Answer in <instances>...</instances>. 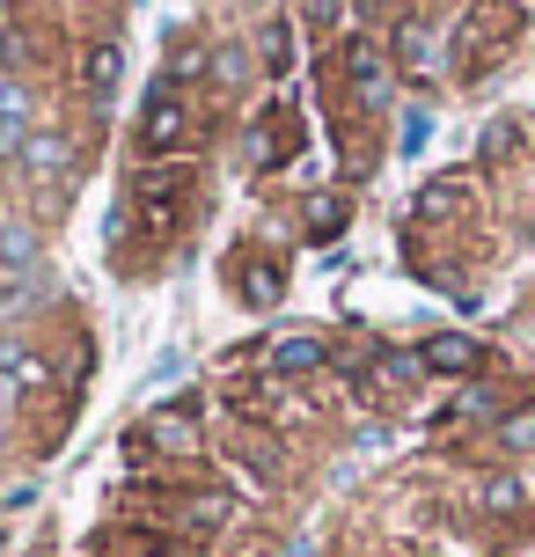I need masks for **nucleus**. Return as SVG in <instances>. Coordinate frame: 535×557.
<instances>
[{
  "label": "nucleus",
  "instance_id": "obj_1",
  "mask_svg": "<svg viewBox=\"0 0 535 557\" xmlns=\"http://www.w3.org/2000/svg\"><path fill=\"white\" fill-rule=\"evenodd\" d=\"M191 169L184 162H154V169H140V184H133V213H140V227L147 235H170L176 221H184V206H191Z\"/></svg>",
  "mask_w": 535,
  "mask_h": 557
},
{
  "label": "nucleus",
  "instance_id": "obj_2",
  "mask_svg": "<svg viewBox=\"0 0 535 557\" xmlns=\"http://www.w3.org/2000/svg\"><path fill=\"white\" fill-rule=\"evenodd\" d=\"M419 374H425L419 352H366V360L352 367V389H360V404H374V411H403L411 389H419Z\"/></svg>",
  "mask_w": 535,
  "mask_h": 557
},
{
  "label": "nucleus",
  "instance_id": "obj_3",
  "mask_svg": "<svg viewBox=\"0 0 535 557\" xmlns=\"http://www.w3.org/2000/svg\"><path fill=\"white\" fill-rule=\"evenodd\" d=\"M513 29H521V8H513V0H477V8L462 15V29H455V52L499 59L513 45Z\"/></svg>",
  "mask_w": 535,
  "mask_h": 557
},
{
  "label": "nucleus",
  "instance_id": "obj_4",
  "mask_svg": "<svg viewBox=\"0 0 535 557\" xmlns=\"http://www.w3.org/2000/svg\"><path fill=\"white\" fill-rule=\"evenodd\" d=\"M125 455L147 462V455H198V418L191 411H154L147 425L125 433Z\"/></svg>",
  "mask_w": 535,
  "mask_h": 557
},
{
  "label": "nucleus",
  "instance_id": "obj_5",
  "mask_svg": "<svg viewBox=\"0 0 535 557\" xmlns=\"http://www.w3.org/2000/svg\"><path fill=\"white\" fill-rule=\"evenodd\" d=\"M345 82H352V96H360L366 111H389L396 74H389V52H382L374 37H352V45H345Z\"/></svg>",
  "mask_w": 535,
  "mask_h": 557
},
{
  "label": "nucleus",
  "instance_id": "obj_6",
  "mask_svg": "<svg viewBox=\"0 0 535 557\" xmlns=\"http://www.w3.org/2000/svg\"><path fill=\"white\" fill-rule=\"evenodd\" d=\"M191 139V111H184V96H176L170 82L147 96V111H140V147L147 154H176Z\"/></svg>",
  "mask_w": 535,
  "mask_h": 557
},
{
  "label": "nucleus",
  "instance_id": "obj_7",
  "mask_svg": "<svg viewBox=\"0 0 535 557\" xmlns=\"http://www.w3.org/2000/svg\"><path fill=\"white\" fill-rule=\"evenodd\" d=\"M227 278H235V294L250 308H272L286 294V264L279 257H264V250H235L227 257Z\"/></svg>",
  "mask_w": 535,
  "mask_h": 557
},
{
  "label": "nucleus",
  "instance_id": "obj_8",
  "mask_svg": "<svg viewBox=\"0 0 535 557\" xmlns=\"http://www.w3.org/2000/svg\"><path fill=\"white\" fill-rule=\"evenodd\" d=\"M52 389V360L29 337H0V396H37Z\"/></svg>",
  "mask_w": 535,
  "mask_h": 557
},
{
  "label": "nucleus",
  "instance_id": "obj_9",
  "mask_svg": "<svg viewBox=\"0 0 535 557\" xmlns=\"http://www.w3.org/2000/svg\"><path fill=\"white\" fill-rule=\"evenodd\" d=\"M419 360H425V374H455V382H470L484 367V345L477 337H462V331H440V337H425L419 345Z\"/></svg>",
  "mask_w": 535,
  "mask_h": 557
},
{
  "label": "nucleus",
  "instance_id": "obj_10",
  "mask_svg": "<svg viewBox=\"0 0 535 557\" xmlns=\"http://www.w3.org/2000/svg\"><path fill=\"white\" fill-rule=\"evenodd\" d=\"M462 213H470V184H462V176H433V184L411 198V221H419V227L462 221Z\"/></svg>",
  "mask_w": 535,
  "mask_h": 557
},
{
  "label": "nucleus",
  "instance_id": "obj_11",
  "mask_svg": "<svg viewBox=\"0 0 535 557\" xmlns=\"http://www.w3.org/2000/svg\"><path fill=\"white\" fill-rule=\"evenodd\" d=\"M264 367H272V374H315V367H331V345L309 337V331L272 337V345H264Z\"/></svg>",
  "mask_w": 535,
  "mask_h": 557
},
{
  "label": "nucleus",
  "instance_id": "obj_12",
  "mask_svg": "<svg viewBox=\"0 0 535 557\" xmlns=\"http://www.w3.org/2000/svg\"><path fill=\"white\" fill-rule=\"evenodd\" d=\"M117 82H125V52L117 45H82V96L88 103H103Z\"/></svg>",
  "mask_w": 535,
  "mask_h": 557
},
{
  "label": "nucleus",
  "instance_id": "obj_13",
  "mask_svg": "<svg viewBox=\"0 0 535 557\" xmlns=\"http://www.w3.org/2000/svg\"><path fill=\"white\" fill-rule=\"evenodd\" d=\"M29 139V88L23 82H0V162H15Z\"/></svg>",
  "mask_w": 535,
  "mask_h": 557
},
{
  "label": "nucleus",
  "instance_id": "obj_14",
  "mask_svg": "<svg viewBox=\"0 0 535 557\" xmlns=\"http://www.w3.org/2000/svg\"><path fill=\"white\" fill-rule=\"evenodd\" d=\"M15 162H23V176H66V162H74V139H59V133H29Z\"/></svg>",
  "mask_w": 535,
  "mask_h": 557
},
{
  "label": "nucleus",
  "instance_id": "obj_15",
  "mask_svg": "<svg viewBox=\"0 0 535 557\" xmlns=\"http://www.w3.org/2000/svg\"><path fill=\"white\" fill-rule=\"evenodd\" d=\"M528 499H535V492H528V476H521V470L484 476V513H492V521H513V513H521Z\"/></svg>",
  "mask_w": 535,
  "mask_h": 557
},
{
  "label": "nucleus",
  "instance_id": "obj_16",
  "mask_svg": "<svg viewBox=\"0 0 535 557\" xmlns=\"http://www.w3.org/2000/svg\"><path fill=\"white\" fill-rule=\"evenodd\" d=\"M176 513H184L191 535H206V529H221V521H235V499H227V492H184Z\"/></svg>",
  "mask_w": 535,
  "mask_h": 557
},
{
  "label": "nucleus",
  "instance_id": "obj_17",
  "mask_svg": "<svg viewBox=\"0 0 535 557\" xmlns=\"http://www.w3.org/2000/svg\"><path fill=\"white\" fill-rule=\"evenodd\" d=\"M37 257H45V243H37V227H29V221L0 227V264H8V272H37Z\"/></svg>",
  "mask_w": 535,
  "mask_h": 557
},
{
  "label": "nucleus",
  "instance_id": "obj_18",
  "mask_svg": "<svg viewBox=\"0 0 535 557\" xmlns=\"http://www.w3.org/2000/svg\"><path fill=\"white\" fill-rule=\"evenodd\" d=\"M257 66H264V74H286V66H294V23H286V15H272V23L257 29Z\"/></svg>",
  "mask_w": 535,
  "mask_h": 557
},
{
  "label": "nucleus",
  "instance_id": "obj_19",
  "mask_svg": "<svg viewBox=\"0 0 535 557\" xmlns=\"http://www.w3.org/2000/svg\"><path fill=\"white\" fill-rule=\"evenodd\" d=\"M492 433H499V447H507V455H521V462H535V404H521V411H507L499 425H492Z\"/></svg>",
  "mask_w": 535,
  "mask_h": 557
},
{
  "label": "nucleus",
  "instance_id": "obj_20",
  "mask_svg": "<svg viewBox=\"0 0 535 557\" xmlns=\"http://www.w3.org/2000/svg\"><path fill=\"white\" fill-rule=\"evenodd\" d=\"M301 221H309V235H338V227H345V198L338 191H315L309 206H301Z\"/></svg>",
  "mask_w": 535,
  "mask_h": 557
},
{
  "label": "nucleus",
  "instance_id": "obj_21",
  "mask_svg": "<svg viewBox=\"0 0 535 557\" xmlns=\"http://www.w3.org/2000/svg\"><path fill=\"white\" fill-rule=\"evenodd\" d=\"M396 59H403V66H433V37H425L419 23H403L396 29Z\"/></svg>",
  "mask_w": 535,
  "mask_h": 557
},
{
  "label": "nucleus",
  "instance_id": "obj_22",
  "mask_svg": "<svg viewBox=\"0 0 535 557\" xmlns=\"http://www.w3.org/2000/svg\"><path fill=\"white\" fill-rule=\"evenodd\" d=\"M513 147H521V125H513V117H499V125L484 133V162H507Z\"/></svg>",
  "mask_w": 535,
  "mask_h": 557
},
{
  "label": "nucleus",
  "instance_id": "obj_23",
  "mask_svg": "<svg viewBox=\"0 0 535 557\" xmlns=\"http://www.w3.org/2000/svg\"><path fill=\"white\" fill-rule=\"evenodd\" d=\"M425 133H433V117H425V111H403V125H396V147H403V154H419Z\"/></svg>",
  "mask_w": 535,
  "mask_h": 557
},
{
  "label": "nucleus",
  "instance_id": "obj_24",
  "mask_svg": "<svg viewBox=\"0 0 535 557\" xmlns=\"http://www.w3.org/2000/svg\"><path fill=\"white\" fill-rule=\"evenodd\" d=\"M206 66H213V59H206V45H184V52H176V66H170V88L176 82H198Z\"/></svg>",
  "mask_w": 535,
  "mask_h": 557
},
{
  "label": "nucleus",
  "instance_id": "obj_25",
  "mask_svg": "<svg viewBox=\"0 0 535 557\" xmlns=\"http://www.w3.org/2000/svg\"><path fill=\"white\" fill-rule=\"evenodd\" d=\"M455 404H462V411H470V418H492V411H499V396H492V389H462V396H455Z\"/></svg>",
  "mask_w": 535,
  "mask_h": 557
},
{
  "label": "nucleus",
  "instance_id": "obj_26",
  "mask_svg": "<svg viewBox=\"0 0 535 557\" xmlns=\"http://www.w3.org/2000/svg\"><path fill=\"white\" fill-rule=\"evenodd\" d=\"M242 66H250V59H242V45H227V52L213 59V74H221V82H242Z\"/></svg>",
  "mask_w": 535,
  "mask_h": 557
},
{
  "label": "nucleus",
  "instance_id": "obj_27",
  "mask_svg": "<svg viewBox=\"0 0 535 557\" xmlns=\"http://www.w3.org/2000/svg\"><path fill=\"white\" fill-rule=\"evenodd\" d=\"M309 23H323V29H331V23H338V0H309Z\"/></svg>",
  "mask_w": 535,
  "mask_h": 557
},
{
  "label": "nucleus",
  "instance_id": "obj_28",
  "mask_svg": "<svg viewBox=\"0 0 535 557\" xmlns=\"http://www.w3.org/2000/svg\"><path fill=\"white\" fill-rule=\"evenodd\" d=\"M154 557H170V550H154Z\"/></svg>",
  "mask_w": 535,
  "mask_h": 557
},
{
  "label": "nucleus",
  "instance_id": "obj_29",
  "mask_svg": "<svg viewBox=\"0 0 535 557\" xmlns=\"http://www.w3.org/2000/svg\"><path fill=\"white\" fill-rule=\"evenodd\" d=\"M0 441H8V433H0Z\"/></svg>",
  "mask_w": 535,
  "mask_h": 557
}]
</instances>
